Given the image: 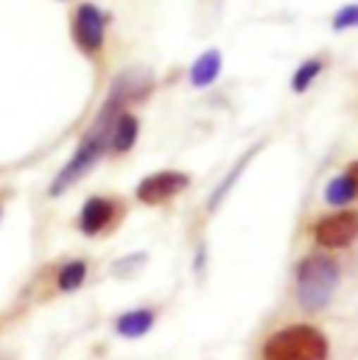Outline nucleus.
<instances>
[{"instance_id": "obj_1", "label": "nucleus", "mask_w": 358, "mask_h": 360, "mask_svg": "<svg viewBox=\"0 0 358 360\" xmlns=\"http://www.w3.org/2000/svg\"><path fill=\"white\" fill-rule=\"evenodd\" d=\"M118 109H121V106H115V103H109V101H106V106L101 109V115H98L95 126L85 131V137L79 140V146H76L73 157L68 160V165H65V168L54 176V181H51L48 193H51L54 198H56V195H62L65 190H70L76 181H82L90 171L95 168V162L101 160V154L109 148L112 126H115V117L121 115Z\"/></svg>"}, {"instance_id": "obj_2", "label": "nucleus", "mask_w": 358, "mask_h": 360, "mask_svg": "<svg viewBox=\"0 0 358 360\" xmlns=\"http://www.w3.org/2000/svg\"><path fill=\"white\" fill-rule=\"evenodd\" d=\"M92 263L87 257H65L56 263H48L45 269L37 271V276L28 282L23 302L25 307H39V304H51L62 296L79 293L90 279Z\"/></svg>"}, {"instance_id": "obj_3", "label": "nucleus", "mask_w": 358, "mask_h": 360, "mask_svg": "<svg viewBox=\"0 0 358 360\" xmlns=\"http://www.w3.org/2000/svg\"><path fill=\"white\" fill-rule=\"evenodd\" d=\"M339 263L331 255H308L297 266V302L308 313H319L339 288Z\"/></svg>"}, {"instance_id": "obj_4", "label": "nucleus", "mask_w": 358, "mask_h": 360, "mask_svg": "<svg viewBox=\"0 0 358 360\" xmlns=\"http://www.w3.org/2000/svg\"><path fill=\"white\" fill-rule=\"evenodd\" d=\"M331 341L319 327L291 324L271 333L261 349V360H328Z\"/></svg>"}, {"instance_id": "obj_5", "label": "nucleus", "mask_w": 358, "mask_h": 360, "mask_svg": "<svg viewBox=\"0 0 358 360\" xmlns=\"http://www.w3.org/2000/svg\"><path fill=\"white\" fill-rule=\"evenodd\" d=\"M126 204L118 195H90L79 212V232L85 238H104L121 226Z\"/></svg>"}, {"instance_id": "obj_6", "label": "nucleus", "mask_w": 358, "mask_h": 360, "mask_svg": "<svg viewBox=\"0 0 358 360\" xmlns=\"http://www.w3.org/2000/svg\"><path fill=\"white\" fill-rule=\"evenodd\" d=\"M190 187V176L182 171H157L149 174L146 179L137 184L135 198L146 207H163L168 201H174L179 193H185Z\"/></svg>"}, {"instance_id": "obj_7", "label": "nucleus", "mask_w": 358, "mask_h": 360, "mask_svg": "<svg viewBox=\"0 0 358 360\" xmlns=\"http://www.w3.org/2000/svg\"><path fill=\"white\" fill-rule=\"evenodd\" d=\"M358 238V212L356 210H339L333 215H325L314 226V240L322 249H345Z\"/></svg>"}, {"instance_id": "obj_8", "label": "nucleus", "mask_w": 358, "mask_h": 360, "mask_svg": "<svg viewBox=\"0 0 358 360\" xmlns=\"http://www.w3.org/2000/svg\"><path fill=\"white\" fill-rule=\"evenodd\" d=\"M104 34H106V17L95 3H82L73 14V39L85 53H98L104 48Z\"/></svg>"}, {"instance_id": "obj_9", "label": "nucleus", "mask_w": 358, "mask_h": 360, "mask_svg": "<svg viewBox=\"0 0 358 360\" xmlns=\"http://www.w3.org/2000/svg\"><path fill=\"white\" fill-rule=\"evenodd\" d=\"M160 321V304H143L123 310L121 316L112 319V330L121 338H143L152 333V327Z\"/></svg>"}, {"instance_id": "obj_10", "label": "nucleus", "mask_w": 358, "mask_h": 360, "mask_svg": "<svg viewBox=\"0 0 358 360\" xmlns=\"http://www.w3.org/2000/svg\"><path fill=\"white\" fill-rule=\"evenodd\" d=\"M137 131H140V120L129 112H121L115 117V126H112V137H109V148L115 154H126L135 143H137Z\"/></svg>"}, {"instance_id": "obj_11", "label": "nucleus", "mask_w": 358, "mask_h": 360, "mask_svg": "<svg viewBox=\"0 0 358 360\" xmlns=\"http://www.w3.org/2000/svg\"><path fill=\"white\" fill-rule=\"evenodd\" d=\"M218 73H221V53L204 51L190 68V82H193V87H207L218 79Z\"/></svg>"}, {"instance_id": "obj_12", "label": "nucleus", "mask_w": 358, "mask_h": 360, "mask_svg": "<svg viewBox=\"0 0 358 360\" xmlns=\"http://www.w3.org/2000/svg\"><path fill=\"white\" fill-rule=\"evenodd\" d=\"M356 195H358V176L353 171H347V174L331 179L328 187H325V201L333 204V207H345V204H350Z\"/></svg>"}, {"instance_id": "obj_13", "label": "nucleus", "mask_w": 358, "mask_h": 360, "mask_svg": "<svg viewBox=\"0 0 358 360\" xmlns=\"http://www.w3.org/2000/svg\"><path fill=\"white\" fill-rule=\"evenodd\" d=\"M319 73H322V62H319V59H308V62H302V65L297 68L294 79H291L294 92H305L311 84H314V79H316Z\"/></svg>"}, {"instance_id": "obj_14", "label": "nucleus", "mask_w": 358, "mask_h": 360, "mask_svg": "<svg viewBox=\"0 0 358 360\" xmlns=\"http://www.w3.org/2000/svg\"><path fill=\"white\" fill-rule=\"evenodd\" d=\"M358 25V3H350V6H342L333 17V28L336 31H345V28H356Z\"/></svg>"}, {"instance_id": "obj_15", "label": "nucleus", "mask_w": 358, "mask_h": 360, "mask_svg": "<svg viewBox=\"0 0 358 360\" xmlns=\"http://www.w3.org/2000/svg\"><path fill=\"white\" fill-rule=\"evenodd\" d=\"M8 321H11V319H6V316H0V335L6 333V327H8Z\"/></svg>"}, {"instance_id": "obj_16", "label": "nucleus", "mask_w": 358, "mask_h": 360, "mask_svg": "<svg viewBox=\"0 0 358 360\" xmlns=\"http://www.w3.org/2000/svg\"><path fill=\"white\" fill-rule=\"evenodd\" d=\"M0 215H3V198H0Z\"/></svg>"}, {"instance_id": "obj_17", "label": "nucleus", "mask_w": 358, "mask_h": 360, "mask_svg": "<svg viewBox=\"0 0 358 360\" xmlns=\"http://www.w3.org/2000/svg\"><path fill=\"white\" fill-rule=\"evenodd\" d=\"M353 174H356V176H358V165H356V168H353Z\"/></svg>"}]
</instances>
